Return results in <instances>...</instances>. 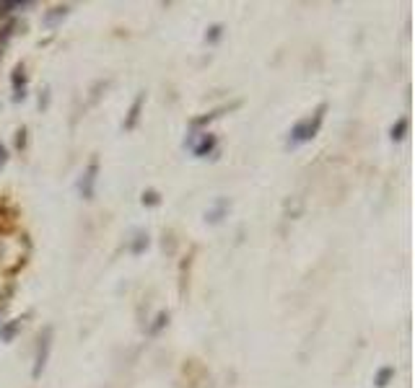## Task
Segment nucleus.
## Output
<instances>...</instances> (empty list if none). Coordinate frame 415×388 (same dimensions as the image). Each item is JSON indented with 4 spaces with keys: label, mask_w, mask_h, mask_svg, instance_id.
Instances as JSON below:
<instances>
[{
    "label": "nucleus",
    "mask_w": 415,
    "mask_h": 388,
    "mask_svg": "<svg viewBox=\"0 0 415 388\" xmlns=\"http://www.w3.org/2000/svg\"><path fill=\"white\" fill-rule=\"evenodd\" d=\"M325 114H327V104H319V107H316L312 114L304 116L301 122H296V125L291 127V132H288V143H286V146L294 150V148H301L304 143H309L312 137H316L319 127H322V122H325Z\"/></svg>",
    "instance_id": "f257e3e1"
},
{
    "label": "nucleus",
    "mask_w": 415,
    "mask_h": 388,
    "mask_svg": "<svg viewBox=\"0 0 415 388\" xmlns=\"http://www.w3.org/2000/svg\"><path fill=\"white\" fill-rule=\"evenodd\" d=\"M52 342H55V329L52 326H44L40 334V342H37V352H34V368H31V378L40 380L44 368H47V360H50L52 352Z\"/></svg>",
    "instance_id": "f03ea898"
},
{
    "label": "nucleus",
    "mask_w": 415,
    "mask_h": 388,
    "mask_svg": "<svg viewBox=\"0 0 415 388\" xmlns=\"http://www.w3.org/2000/svg\"><path fill=\"white\" fill-rule=\"evenodd\" d=\"M185 146L192 150L195 158H208L210 153H216L218 143H216V135H210V132H192Z\"/></svg>",
    "instance_id": "7ed1b4c3"
},
{
    "label": "nucleus",
    "mask_w": 415,
    "mask_h": 388,
    "mask_svg": "<svg viewBox=\"0 0 415 388\" xmlns=\"http://www.w3.org/2000/svg\"><path fill=\"white\" fill-rule=\"evenodd\" d=\"M96 182H99V161L91 158L89 166L83 168L81 182H78V194L83 197V200H94V194H96Z\"/></svg>",
    "instance_id": "20e7f679"
},
{
    "label": "nucleus",
    "mask_w": 415,
    "mask_h": 388,
    "mask_svg": "<svg viewBox=\"0 0 415 388\" xmlns=\"http://www.w3.org/2000/svg\"><path fill=\"white\" fill-rule=\"evenodd\" d=\"M26 86H29V76H26V65L19 62L13 68V76H10V88H13V101H24L26 98Z\"/></svg>",
    "instance_id": "39448f33"
},
{
    "label": "nucleus",
    "mask_w": 415,
    "mask_h": 388,
    "mask_svg": "<svg viewBox=\"0 0 415 388\" xmlns=\"http://www.w3.org/2000/svg\"><path fill=\"white\" fill-rule=\"evenodd\" d=\"M68 13H70V6H55V8H50L42 16V24H44L47 29H58L60 24L68 19Z\"/></svg>",
    "instance_id": "423d86ee"
},
{
    "label": "nucleus",
    "mask_w": 415,
    "mask_h": 388,
    "mask_svg": "<svg viewBox=\"0 0 415 388\" xmlns=\"http://www.w3.org/2000/svg\"><path fill=\"white\" fill-rule=\"evenodd\" d=\"M143 104H146V94H138V96H135V101H133V107H130L128 116H125V122H122V127H125V130H135V127H138Z\"/></svg>",
    "instance_id": "0eeeda50"
},
{
    "label": "nucleus",
    "mask_w": 415,
    "mask_h": 388,
    "mask_svg": "<svg viewBox=\"0 0 415 388\" xmlns=\"http://www.w3.org/2000/svg\"><path fill=\"white\" fill-rule=\"evenodd\" d=\"M21 326H24V321L21 319H10V321H6V324H0V342H13L16 340V334L21 331Z\"/></svg>",
    "instance_id": "6e6552de"
},
{
    "label": "nucleus",
    "mask_w": 415,
    "mask_h": 388,
    "mask_svg": "<svg viewBox=\"0 0 415 388\" xmlns=\"http://www.w3.org/2000/svg\"><path fill=\"white\" fill-rule=\"evenodd\" d=\"M237 107H239V101H237V104H231V107H218V109H213V112H208L205 116H198V119H192V122H189V127H192V130H198V127H205V125H210L213 119H218V116H221V112H226V109H237Z\"/></svg>",
    "instance_id": "1a4fd4ad"
},
{
    "label": "nucleus",
    "mask_w": 415,
    "mask_h": 388,
    "mask_svg": "<svg viewBox=\"0 0 415 388\" xmlns=\"http://www.w3.org/2000/svg\"><path fill=\"white\" fill-rule=\"evenodd\" d=\"M146 249H149V233L138 231L133 236V241H130V254H133V256H140Z\"/></svg>",
    "instance_id": "9d476101"
},
{
    "label": "nucleus",
    "mask_w": 415,
    "mask_h": 388,
    "mask_svg": "<svg viewBox=\"0 0 415 388\" xmlns=\"http://www.w3.org/2000/svg\"><path fill=\"white\" fill-rule=\"evenodd\" d=\"M407 127H410V122H407V116H400L395 125H392V130H389V137L395 140V143H400L403 137L407 135Z\"/></svg>",
    "instance_id": "9b49d317"
},
{
    "label": "nucleus",
    "mask_w": 415,
    "mask_h": 388,
    "mask_svg": "<svg viewBox=\"0 0 415 388\" xmlns=\"http://www.w3.org/2000/svg\"><path fill=\"white\" fill-rule=\"evenodd\" d=\"M169 324V310H161V313H156V319H153V324L149 326V334L151 337H158L161 334V329Z\"/></svg>",
    "instance_id": "f8f14e48"
},
{
    "label": "nucleus",
    "mask_w": 415,
    "mask_h": 388,
    "mask_svg": "<svg viewBox=\"0 0 415 388\" xmlns=\"http://www.w3.org/2000/svg\"><path fill=\"white\" fill-rule=\"evenodd\" d=\"M392 378H395V368H392V365H387V368H379L374 383H376V388H384V386H389V380Z\"/></svg>",
    "instance_id": "ddd939ff"
},
{
    "label": "nucleus",
    "mask_w": 415,
    "mask_h": 388,
    "mask_svg": "<svg viewBox=\"0 0 415 388\" xmlns=\"http://www.w3.org/2000/svg\"><path fill=\"white\" fill-rule=\"evenodd\" d=\"M226 210H228V200H218L216 207L208 213V220H210V223H218V220L223 218V213H226Z\"/></svg>",
    "instance_id": "4468645a"
},
{
    "label": "nucleus",
    "mask_w": 415,
    "mask_h": 388,
    "mask_svg": "<svg viewBox=\"0 0 415 388\" xmlns=\"http://www.w3.org/2000/svg\"><path fill=\"white\" fill-rule=\"evenodd\" d=\"M21 8H31V3H0V16H10V13H16Z\"/></svg>",
    "instance_id": "2eb2a0df"
},
{
    "label": "nucleus",
    "mask_w": 415,
    "mask_h": 388,
    "mask_svg": "<svg viewBox=\"0 0 415 388\" xmlns=\"http://www.w3.org/2000/svg\"><path fill=\"white\" fill-rule=\"evenodd\" d=\"M140 202L146 204V207H156V204H161V194L156 189H146L143 197H140Z\"/></svg>",
    "instance_id": "dca6fc26"
},
{
    "label": "nucleus",
    "mask_w": 415,
    "mask_h": 388,
    "mask_svg": "<svg viewBox=\"0 0 415 388\" xmlns=\"http://www.w3.org/2000/svg\"><path fill=\"white\" fill-rule=\"evenodd\" d=\"M221 37H223V26H221V24H213V26L208 29V34H205V42H208V44H216Z\"/></svg>",
    "instance_id": "f3484780"
},
{
    "label": "nucleus",
    "mask_w": 415,
    "mask_h": 388,
    "mask_svg": "<svg viewBox=\"0 0 415 388\" xmlns=\"http://www.w3.org/2000/svg\"><path fill=\"white\" fill-rule=\"evenodd\" d=\"M16 148H19V150L26 148V127H21L19 132H16Z\"/></svg>",
    "instance_id": "a211bd4d"
},
{
    "label": "nucleus",
    "mask_w": 415,
    "mask_h": 388,
    "mask_svg": "<svg viewBox=\"0 0 415 388\" xmlns=\"http://www.w3.org/2000/svg\"><path fill=\"white\" fill-rule=\"evenodd\" d=\"M50 107V88H44V96H40V109Z\"/></svg>",
    "instance_id": "6ab92c4d"
},
{
    "label": "nucleus",
    "mask_w": 415,
    "mask_h": 388,
    "mask_svg": "<svg viewBox=\"0 0 415 388\" xmlns=\"http://www.w3.org/2000/svg\"><path fill=\"white\" fill-rule=\"evenodd\" d=\"M6 161H8V150H6V146L0 143V168L6 166Z\"/></svg>",
    "instance_id": "aec40b11"
}]
</instances>
